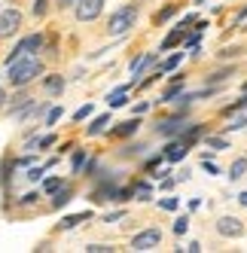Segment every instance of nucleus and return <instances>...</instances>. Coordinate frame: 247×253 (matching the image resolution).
Segmentation results:
<instances>
[{"label":"nucleus","instance_id":"4c0bfd02","mask_svg":"<svg viewBox=\"0 0 247 253\" xmlns=\"http://www.w3.org/2000/svg\"><path fill=\"white\" fill-rule=\"evenodd\" d=\"M3 101H6V95H3V92H0V104H3Z\"/></svg>","mask_w":247,"mask_h":253},{"label":"nucleus","instance_id":"412c9836","mask_svg":"<svg viewBox=\"0 0 247 253\" xmlns=\"http://www.w3.org/2000/svg\"><path fill=\"white\" fill-rule=\"evenodd\" d=\"M134 195L140 198V202H147V198H150V186H147V183H137V186H134Z\"/></svg>","mask_w":247,"mask_h":253},{"label":"nucleus","instance_id":"4be33fe9","mask_svg":"<svg viewBox=\"0 0 247 253\" xmlns=\"http://www.w3.org/2000/svg\"><path fill=\"white\" fill-rule=\"evenodd\" d=\"M177 64H180V55H171V58H168V61H165L162 67H159V70H162V74H168V70H174Z\"/></svg>","mask_w":247,"mask_h":253},{"label":"nucleus","instance_id":"72a5a7b5","mask_svg":"<svg viewBox=\"0 0 247 253\" xmlns=\"http://www.w3.org/2000/svg\"><path fill=\"white\" fill-rule=\"evenodd\" d=\"M220 55H223V58H232V55H238V49H235V46H232V49H223Z\"/></svg>","mask_w":247,"mask_h":253},{"label":"nucleus","instance_id":"f8f14e48","mask_svg":"<svg viewBox=\"0 0 247 253\" xmlns=\"http://www.w3.org/2000/svg\"><path fill=\"white\" fill-rule=\"evenodd\" d=\"M125 95H128V85H122V88H116V92L107 98V104H110L113 110H116V107H122V104H125Z\"/></svg>","mask_w":247,"mask_h":253},{"label":"nucleus","instance_id":"4468645a","mask_svg":"<svg viewBox=\"0 0 247 253\" xmlns=\"http://www.w3.org/2000/svg\"><path fill=\"white\" fill-rule=\"evenodd\" d=\"M247 174V159H238V162H232V168H229V177L232 180H238V177H244Z\"/></svg>","mask_w":247,"mask_h":253},{"label":"nucleus","instance_id":"39448f33","mask_svg":"<svg viewBox=\"0 0 247 253\" xmlns=\"http://www.w3.org/2000/svg\"><path fill=\"white\" fill-rule=\"evenodd\" d=\"M104 12V0H80L77 3V19L80 22H95Z\"/></svg>","mask_w":247,"mask_h":253},{"label":"nucleus","instance_id":"473e14b6","mask_svg":"<svg viewBox=\"0 0 247 253\" xmlns=\"http://www.w3.org/2000/svg\"><path fill=\"white\" fill-rule=\"evenodd\" d=\"M77 3H80V0H58L61 9H70V6H77Z\"/></svg>","mask_w":247,"mask_h":253},{"label":"nucleus","instance_id":"2eb2a0df","mask_svg":"<svg viewBox=\"0 0 247 253\" xmlns=\"http://www.w3.org/2000/svg\"><path fill=\"white\" fill-rule=\"evenodd\" d=\"M137 131V119H128V122H122L119 128L113 131V134H119V137H125V134H134Z\"/></svg>","mask_w":247,"mask_h":253},{"label":"nucleus","instance_id":"aec40b11","mask_svg":"<svg viewBox=\"0 0 247 253\" xmlns=\"http://www.w3.org/2000/svg\"><path fill=\"white\" fill-rule=\"evenodd\" d=\"M207 147H214V150H229V143H226V137H207Z\"/></svg>","mask_w":247,"mask_h":253},{"label":"nucleus","instance_id":"dca6fc26","mask_svg":"<svg viewBox=\"0 0 247 253\" xmlns=\"http://www.w3.org/2000/svg\"><path fill=\"white\" fill-rule=\"evenodd\" d=\"M67 202H70V189L64 186V189H58V192H55V202H52V205L61 208V205H67Z\"/></svg>","mask_w":247,"mask_h":253},{"label":"nucleus","instance_id":"7c9ffc66","mask_svg":"<svg viewBox=\"0 0 247 253\" xmlns=\"http://www.w3.org/2000/svg\"><path fill=\"white\" fill-rule=\"evenodd\" d=\"M37 143H40V147H52V143H55V134H46V137H40Z\"/></svg>","mask_w":247,"mask_h":253},{"label":"nucleus","instance_id":"a878e982","mask_svg":"<svg viewBox=\"0 0 247 253\" xmlns=\"http://www.w3.org/2000/svg\"><path fill=\"white\" fill-rule=\"evenodd\" d=\"M61 113H64L61 107H52V110H49V119H46V122H49V125H55V122L61 119Z\"/></svg>","mask_w":247,"mask_h":253},{"label":"nucleus","instance_id":"9d476101","mask_svg":"<svg viewBox=\"0 0 247 253\" xmlns=\"http://www.w3.org/2000/svg\"><path fill=\"white\" fill-rule=\"evenodd\" d=\"M89 211H82V213H74V216H64V220H61V226L58 229H74V226H80V223H85V220H89Z\"/></svg>","mask_w":247,"mask_h":253},{"label":"nucleus","instance_id":"ddd939ff","mask_svg":"<svg viewBox=\"0 0 247 253\" xmlns=\"http://www.w3.org/2000/svg\"><path fill=\"white\" fill-rule=\"evenodd\" d=\"M107 125H110V116H98V119L89 125V131H85V134H89V137H95V134H101L104 128H107Z\"/></svg>","mask_w":247,"mask_h":253},{"label":"nucleus","instance_id":"b1692460","mask_svg":"<svg viewBox=\"0 0 247 253\" xmlns=\"http://www.w3.org/2000/svg\"><path fill=\"white\" fill-rule=\"evenodd\" d=\"M85 116H92V104H85V107H80V110L74 113V119H77V122H82Z\"/></svg>","mask_w":247,"mask_h":253},{"label":"nucleus","instance_id":"1a4fd4ad","mask_svg":"<svg viewBox=\"0 0 247 253\" xmlns=\"http://www.w3.org/2000/svg\"><path fill=\"white\" fill-rule=\"evenodd\" d=\"M186 150H189V143H186V140H180V143H168L165 156H168V162H180V159L186 156Z\"/></svg>","mask_w":247,"mask_h":253},{"label":"nucleus","instance_id":"f257e3e1","mask_svg":"<svg viewBox=\"0 0 247 253\" xmlns=\"http://www.w3.org/2000/svg\"><path fill=\"white\" fill-rule=\"evenodd\" d=\"M9 67V83L15 85V88H25L31 80H37L40 74H43V64H40V58H34V55H22L19 61H12V64H6Z\"/></svg>","mask_w":247,"mask_h":253},{"label":"nucleus","instance_id":"c85d7f7f","mask_svg":"<svg viewBox=\"0 0 247 253\" xmlns=\"http://www.w3.org/2000/svg\"><path fill=\"white\" fill-rule=\"evenodd\" d=\"M162 208L165 211H177V198H162Z\"/></svg>","mask_w":247,"mask_h":253},{"label":"nucleus","instance_id":"c756f323","mask_svg":"<svg viewBox=\"0 0 247 253\" xmlns=\"http://www.w3.org/2000/svg\"><path fill=\"white\" fill-rule=\"evenodd\" d=\"M171 15H174V6H168V9H162V12H159V15H156V22H165V19H171Z\"/></svg>","mask_w":247,"mask_h":253},{"label":"nucleus","instance_id":"f704fd0d","mask_svg":"<svg viewBox=\"0 0 247 253\" xmlns=\"http://www.w3.org/2000/svg\"><path fill=\"white\" fill-rule=\"evenodd\" d=\"M80 168H82V153L74 156V171H80Z\"/></svg>","mask_w":247,"mask_h":253},{"label":"nucleus","instance_id":"58836bf2","mask_svg":"<svg viewBox=\"0 0 247 253\" xmlns=\"http://www.w3.org/2000/svg\"><path fill=\"white\" fill-rule=\"evenodd\" d=\"M199 3H207V0H199Z\"/></svg>","mask_w":247,"mask_h":253},{"label":"nucleus","instance_id":"cd10ccee","mask_svg":"<svg viewBox=\"0 0 247 253\" xmlns=\"http://www.w3.org/2000/svg\"><path fill=\"white\" fill-rule=\"evenodd\" d=\"M89 253H110L113 247H107V244H92V247H85Z\"/></svg>","mask_w":247,"mask_h":253},{"label":"nucleus","instance_id":"7ed1b4c3","mask_svg":"<svg viewBox=\"0 0 247 253\" xmlns=\"http://www.w3.org/2000/svg\"><path fill=\"white\" fill-rule=\"evenodd\" d=\"M22 28V12L19 9H3L0 12V37H12Z\"/></svg>","mask_w":247,"mask_h":253},{"label":"nucleus","instance_id":"9b49d317","mask_svg":"<svg viewBox=\"0 0 247 253\" xmlns=\"http://www.w3.org/2000/svg\"><path fill=\"white\" fill-rule=\"evenodd\" d=\"M180 40H183V25H180V28H177V31H171V34H168V37H165V40H162V46H159V49H162V52H168V49H171V46H177V43H180Z\"/></svg>","mask_w":247,"mask_h":253},{"label":"nucleus","instance_id":"6e6552de","mask_svg":"<svg viewBox=\"0 0 247 253\" xmlns=\"http://www.w3.org/2000/svg\"><path fill=\"white\" fill-rule=\"evenodd\" d=\"M153 64V52H144V55H140L137 61H131V83H134V77H140L144 74V70Z\"/></svg>","mask_w":247,"mask_h":253},{"label":"nucleus","instance_id":"c9c22d12","mask_svg":"<svg viewBox=\"0 0 247 253\" xmlns=\"http://www.w3.org/2000/svg\"><path fill=\"white\" fill-rule=\"evenodd\" d=\"M28 177H31V180H40V177H43V168H34V171H31Z\"/></svg>","mask_w":247,"mask_h":253},{"label":"nucleus","instance_id":"e433bc0d","mask_svg":"<svg viewBox=\"0 0 247 253\" xmlns=\"http://www.w3.org/2000/svg\"><path fill=\"white\" fill-rule=\"evenodd\" d=\"M238 202H241V205H247V192H244V195H238Z\"/></svg>","mask_w":247,"mask_h":253},{"label":"nucleus","instance_id":"20e7f679","mask_svg":"<svg viewBox=\"0 0 247 253\" xmlns=\"http://www.w3.org/2000/svg\"><path fill=\"white\" fill-rule=\"evenodd\" d=\"M159 241H162V232L159 229H144L131 238V247L134 250H153V247H159Z\"/></svg>","mask_w":247,"mask_h":253},{"label":"nucleus","instance_id":"f03ea898","mask_svg":"<svg viewBox=\"0 0 247 253\" xmlns=\"http://www.w3.org/2000/svg\"><path fill=\"white\" fill-rule=\"evenodd\" d=\"M137 22V6L128 3V6H122L110 15V22H107V34H113V37H122V34H128Z\"/></svg>","mask_w":247,"mask_h":253},{"label":"nucleus","instance_id":"423d86ee","mask_svg":"<svg viewBox=\"0 0 247 253\" xmlns=\"http://www.w3.org/2000/svg\"><path fill=\"white\" fill-rule=\"evenodd\" d=\"M217 232L223 238H238L244 232V226H241V220H235V216H223V220H217Z\"/></svg>","mask_w":247,"mask_h":253},{"label":"nucleus","instance_id":"2f4dec72","mask_svg":"<svg viewBox=\"0 0 247 253\" xmlns=\"http://www.w3.org/2000/svg\"><path fill=\"white\" fill-rule=\"evenodd\" d=\"M37 198H40V195H37V192H28V195H25V198H22V205H34V202H37Z\"/></svg>","mask_w":247,"mask_h":253},{"label":"nucleus","instance_id":"bb28decb","mask_svg":"<svg viewBox=\"0 0 247 253\" xmlns=\"http://www.w3.org/2000/svg\"><path fill=\"white\" fill-rule=\"evenodd\" d=\"M46 3H49V0H34V15H43L46 12Z\"/></svg>","mask_w":247,"mask_h":253},{"label":"nucleus","instance_id":"6ab92c4d","mask_svg":"<svg viewBox=\"0 0 247 253\" xmlns=\"http://www.w3.org/2000/svg\"><path fill=\"white\" fill-rule=\"evenodd\" d=\"M229 131H238V128H247V113H241V116H235L232 119V125H226Z\"/></svg>","mask_w":247,"mask_h":253},{"label":"nucleus","instance_id":"5701e85b","mask_svg":"<svg viewBox=\"0 0 247 253\" xmlns=\"http://www.w3.org/2000/svg\"><path fill=\"white\" fill-rule=\"evenodd\" d=\"M186 229H189V216H180V220L174 223V232H177V235H186Z\"/></svg>","mask_w":247,"mask_h":253},{"label":"nucleus","instance_id":"a211bd4d","mask_svg":"<svg viewBox=\"0 0 247 253\" xmlns=\"http://www.w3.org/2000/svg\"><path fill=\"white\" fill-rule=\"evenodd\" d=\"M46 88H49V92H61V88H64V80H61V77H49V80H46Z\"/></svg>","mask_w":247,"mask_h":253},{"label":"nucleus","instance_id":"f3484780","mask_svg":"<svg viewBox=\"0 0 247 253\" xmlns=\"http://www.w3.org/2000/svg\"><path fill=\"white\" fill-rule=\"evenodd\" d=\"M61 189V177H49L43 183V192H58Z\"/></svg>","mask_w":247,"mask_h":253},{"label":"nucleus","instance_id":"0eeeda50","mask_svg":"<svg viewBox=\"0 0 247 253\" xmlns=\"http://www.w3.org/2000/svg\"><path fill=\"white\" fill-rule=\"evenodd\" d=\"M156 131L162 134V137H174V134L186 131V125H183V116H174V119H165V122H159V125H156Z\"/></svg>","mask_w":247,"mask_h":253},{"label":"nucleus","instance_id":"393cba45","mask_svg":"<svg viewBox=\"0 0 247 253\" xmlns=\"http://www.w3.org/2000/svg\"><path fill=\"white\" fill-rule=\"evenodd\" d=\"M177 95H180V83H174V85L168 88V92L162 95V101H171V98H177Z\"/></svg>","mask_w":247,"mask_h":253}]
</instances>
